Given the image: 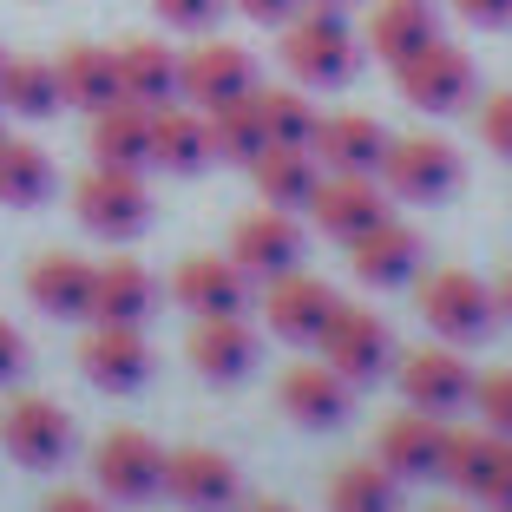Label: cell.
Returning a JSON list of instances; mask_svg holds the SVG:
<instances>
[{"label": "cell", "instance_id": "obj_1", "mask_svg": "<svg viewBox=\"0 0 512 512\" xmlns=\"http://www.w3.org/2000/svg\"><path fill=\"white\" fill-rule=\"evenodd\" d=\"M283 66L296 86H348L362 66V40L348 33L342 7H302L283 20Z\"/></svg>", "mask_w": 512, "mask_h": 512}, {"label": "cell", "instance_id": "obj_2", "mask_svg": "<svg viewBox=\"0 0 512 512\" xmlns=\"http://www.w3.org/2000/svg\"><path fill=\"white\" fill-rule=\"evenodd\" d=\"M73 211L92 237L106 243H132L138 230L151 224V191L138 171H119V165H92L86 178L73 184Z\"/></svg>", "mask_w": 512, "mask_h": 512}, {"label": "cell", "instance_id": "obj_3", "mask_svg": "<svg viewBox=\"0 0 512 512\" xmlns=\"http://www.w3.org/2000/svg\"><path fill=\"white\" fill-rule=\"evenodd\" d=\"M381 184H388V197H407V204H440V197L460 191V151H453L440 132L388 138Z\"/></svg>", "mask_w": 512, "mask_h": 512}, {"label": "cell", "instance_id": "obj_4", "mask_svg": "<svg viewBox=\"0 0 512 512\" xmlns=\"http://www.w3.org/2000/svg\"><path fill=\"white\" fill-rule=\"evenodd\" d=\"M92 480H99L106 499H119V506H145V499L165 493V447L145 427H112L92 447Z\"/></svg>", "mask_w": 512, "mask_h": 512}, {"label": "cell", "instance_id": "obj_5", "mask_svg": "<svg viewBox=\"0 0 512 512\" xmlns=\"http://www.w3.org/2000/svg\"><path fill=\"white\" fill-rule=\"evenodd\" d=\"M394 86H401V99L414 112H460L480 92V73H473V60L453 40H427L421 53H407L394 66Z\"/></svg>", "mask_w": 512, "mask_h": 512}, {"label": "cell", "instance_id": "obj_6", "mask_svg": "<svg viewBox=\"0 0 512 512\" xmlns=\"http://www.w3.org/2000/svg\"><path fill=\"white\" fill-rule=\"evenodd\" d=\"M414 302H421L427 329H434L440 342H480V335L493 329V316H499L493 289H486L473 270H434Z\"/></svg>", "mask_w": 512, "mask_h": 512}, {"label": "cell", "instance_id": "obj_7", "mask_svg": "<svg viewBox=\"0 0 512 512\" xmlns=\"http://www.w3.org/2000/svg\"><path fill=\"white\" fill-rule=\"evenodd\" d=\"M243 92H256V60L237 40H197L178 60V99L184 106L217 112L230 99H243Z\"/></svg>", "mask_w": 512, "mask_h": 512}, {"label": "cell", "instance_id": "obj_8", "mask_svg": "<svg viewBox=\"0 0 512 512\" xmlns=\"http://www.w3.org/2000/svg\"><path fill=\"white\" fill-rule=\"evenodd\" d=\"M335 309H342V296H335L322 276H302V270L270 276V289H263V322H270V335H283V342H296V348H316L322 329L335 322Z\"/></svg>", "mask_w": 512, "mask_h": 512}, {"label": "cell", "instance_id": "obj_9", "mask_svg": "<svg viewBox=\"0 0 512 512\" xmlns=\"http://www.w3.org/2000/svg\"><path fill=\"white\" fill-rule=\"evenodd\" d=\"M0 447L14 453L20 467H60L66 453H73V414L40 394H14V401L0 407Z\"/></svg>", "mask_w": 512, "mask_h": 512}, {"label": "cell", "instance_id": "obj_10", "mask_svg": "<svg viewBox=\"0 0 512 512\" xmlns=\"http://www.w3.org/2000/svg\"><path fill=\"white\" fill-rule=\"evenodd\" d=\"M316 348H322V362H329L335 375H348L355 388H362V381H381V375H388V362H394L388 322H381L375 309H355V302L335 309V322L322 329Z\"/></svg>", "mask_w": 512, "mask_h": 512}, {"label": "cell", "instance_id": "obj_11", "mask_svg": "<svg viewBox=\"0 0 512 512\" xmlns=\"http://www.w3.org/2000/svg\"><path fill=\"white\" fill-rule=\"evenodd\" d=\"M388 184H375V171H329L316 178V197H309V217H316L322 237H342L355 243L362 230H375L388 217Z\"/></svg>", "mask_w": 512, "mask_h": 512}, {"label": "cell", "instance_id": "obj_12", "mask_svg": "<svg viewBox=\"0 0 512 512\" xmlns=\"http://www.w3.org/2000/svg\"><path fill=\"white\" fill-rule=\"evenodd\" d=\"M165 493L184 512H237L243 506V473L217 447H178V453H165Z\"/></svg>", "mask_w": 512, "mask_h": 512}, {"label": "cell", "instance_id": "obj_13", "mask_svg": "<svg viewBox=\"0 0 512 512\" xmlns=\"http://www.w3.org/2000/svg\"><path fill=\"white\" fill-rule=\"evenodd\" d=\"M79 368H86L92 388L106 394H132L151 375V348L138 335V322H92L86 342H79Z\"/></svg>", "mask_w": 512, "mask_h": 512}, {"label": "cell", "instance_id": "obj_14", "mask_svg": "<svg viewBox=\"0 0 512 512\" xmlns=\"http://www.w3.org/2000/svg\"><path fill=\"white\" fill-rule=\"evenodd\" d=\"M401 394L407 407H421V414H460V407L473 401V368L453 355V348H414V355H401Z\"/></svg>", "mask_w": 512, "mask_h": 512}, {"label": "cell", "instance_id": "obj_15", "mask_svg": "<svg viewBox=\"0 0 512 512\" xmlns=\"http://www.w3.org/2000/svg\"><path fill=\"white\" fill-rule=\"evenodd\" d=\"M230 256H237L250 276H283L302 263V224L296 211H276V204H263V211L237 217V230H230Z\"/></svg>", "mask_w": 512, "mask_h": 512}, {"label": "cell", "instance_id": "obj_16", "mask_svg": "<svg viewBox=\"0 0 512 512\" xmlns=\"http://www.w3.org/2000/svg\"><path fill=\"white\" fill-rule=\"evenodd\" d=\"M171 302L191 309V316H243L250 302V270L237 256H191L171 276Z\"/></svg>", "mask_w": 512, "mask_h": 512}, {"label": "cell", "instance_id": "obj_17", "mask_svg": "<svg viewBox=\"0 0 512 512\" xmlns=\"http://www.w3.org/2000/svg\"><path fill=\"white\" fill-rule=\"evenodd\" d=\"M375 460L394 480H440V460H447V421L440 414H394L375 440Z\"/></svg>", "mask_w": 512, "mask_h": 512}, {"label": "cell", "instance_id": "obj_18", "mask_svg": "<svg viewBox=\"0 0 512 512\" xmlns=\"http://www.w3.org/2000/svg\"><path fill=\"white\" fill-rule=\"evenodd\" d=\"M276 401L296 427H342L348 407H355V381L335 375L329 362H296L276 381Z\"/></svg>", "mask_w": 512, "mask_h": 512}, {"label": "cell", "instance_id": "obj_19", "mask_svg": "<svg viewBox=\"0 0 512 512\" xmlns=\"http://www.w3.org/2000/svg\"><path fill=\"white\" fill-rule=\"evenodd\" d=\"M211 119L197 106H184V99H171V106L151 112V165H165L171 178H197V171L211 165Z\"/></svg>", "mask_w": 512, "mask_h": 512}, {"label": "cell", "instance_id": "obj_20", "mask_svg": "<svg viewBox=\"0 0 512 512\" xmlns=\"http://www.w3.org/2000/svg\"><path fill=\"white\" fill-rule=\"evenodd\" d=\"M92 276H99V263H86V256H73V250H46L27 270V296L46 316L79 322V316H92Z\"/></svg>", "mask_w": 512, "mask_h": 512}, {"label": "cell", "instance_id": "obj_21", "mask_svg": "<svg viewBox=\"0 0 512 512\" xmlns=\"http://www.w3.org/2000/svg\"><path fill=\"white\" fill-rule=\"evenodd\" d=\"M184 355L204 381H243L256 368V329L243 316H197Z\"/></svg>", "mask_w": 512, "mask_h": 512}, {"label": "cell", "instance_id": "obj_22", "mask_svg": "<svg viewBox=\"0 0 512 512\" xmlns=\"http://www.w3.org/2000/svg\"><path fill=\"white\" fill-rule=\"evenodd\" d=\"M414 263H421V237L407 224H394V217H381L375 230H362V237L348 243V270L362 276L368 289H394L414 276Z\"/></svg>", "mask_w": 512, "mask_h": 512}, {"label": "cell", "instance_id": "obj_23", "mask_svg": "<svg viewBox=\"0 0 512 512\" xmlns=\"http://www.w3.org/2000/svg\"><path fill=\"white\" fill-rule=\"evenodd\" d=\"M309 151H316L329 171H381V158H388V125L368 119V112H335V119L316 125Z\"/></svg>", "mask_w": 512, "mask_h": 512}, {"label": "cell", "instance_id": "obj_24", "mask_svg": "<svg viewBox=\"0 0 512 512\" xmlns=\"http://www.w3.org/2000/svg\"><path fill=\"white\" fill-rule=\"evenodd\" d=\"M250 178H256V197L276 204V211H309L316 197V151L309 145H263L250 158Z\"/></svg>", "mask_w": 512, "mask_h": 512}, {"label": "cell", "instance_id": "obj_25", "mask_svg": "<svg viewBox=\"0 0 512 512\" xmlns=\"http://www.w3.org/2000/svg\"><path fill=\"white\" fill-rule=\"evenodd\" d=\"M92 165H119V171H145L151 165V112L132 99H112L106 112H92Z\"/></svg>", "mask_w": 512, "mask_h": 512}, {"label": "cell", "instance_id": "obj_26", "mask_svg": "<svg viewBox=\"0 0 512 512\" xmlns=\"http://www.w3.org/2000/svg\"><path fill=\"white\" fill-rule=\"evenodd\" d=\"M53 73H60V99L79 112H106L112 99H125L119 92V53H106V46H66L60 60H53Z\"/></svg>", "mask_w": 512, "mask_h": 512}, {"label": "cell", "instance_id": "obj_27", "mask_svg": "<svg viewBox=\"0 0 512 512\" xmlns=\"http://www.w3.org/2000/svg\"><path fill=\"white\" fill-rule=\"evenodd\" d=\"M158 309V283H151L145 263L132 256H112L92 276V322H145Z\"/></svg>", "mask_w": 512, "mask_h": 512}, {"label": "cell", "instance_id": "obj_28", "mask_svg": "<svg viewBox=\"0 0 512 512\" xmlns=\"http://www.w3.org/2000/svg\"><path fill=\"white\" fill-rule=\"evenodd\" d=\"M427 40H440V20H434V0H381L368 14V46L375 60L401 66L407 53H421Z\"/></svg>", "mask_w": 512, "mask_h": 512}, {"label": "cell", "instance_id": "obj_29", "mask_svg": "<svg viewBox=\"0 0 512 512\" xmlns=\"http://www.w3.org/2000/svg\"><path fill=\"white\" fill-rule=\"evenodd\" d=\"M119 92L132 99V106H145V112L171 106V99H178V53L158 46V40L119 46Z\"/></svg>", "mask_w": 512, "mask_h": 512}, {"label": "cell", "instance_id": "obj_30", "mask_svg": "<svg viewBox=\"0 0 512 512\" xmlns=\"http://www.w3.org/2000/svg\"><path fill=\"white\" fill-rule=\"evenodd\" d=\"M53 197V158H46L33 138H7L0 132V204L33 211Z\"/></svg>", "mask_w": 512, "mask_h": 512}, {"label": "cell", "instance_id": "obj_31", "mask_svg": "<svg viewBox=\"0 0 512 512\" xmlns=\"http://www.w3.org/2000/svg\"><path fill=\"white\" fill-rule=\"evenodd\" d=\"M329 512H401V480L381 460H348L329 480Z\"/></svg>", "mask_w": 512, "mask_h": 512}, {"label": "cell", "instance_id": "obj_32", "mask_svg": "<svg viewBox=\"0 0 512 512\" xmlns=\"http://www.w3.org/2000/svg\"><path fill=\"white\" fill-rule=\"evenodd\" d=\"M211 119V151L224 158V165H250L256 151L270 145V132H263V112H256V92H243V99H230V106L204 112Z\"/></svg>", "mask_w": 512, "mask_h": 512}, {"label": "cell", "instance_id": "obj_33", "mask_svg": "<svg viewBox=\"0 0 512 512\" xmlns=\"http://www.w3.org/2000/svg\"><path fill=\"white\" fill-rule=\"evenodd\" d=\"M0 106L20 112V119H53V112L66 106L53 60H7V79H0Z\"/></svg>", "mask_w": 512, "mask_h": 512}, {"label": "cell", "instance_id": "obj_34", "mask_svg": "<svg viewBox=\"0 0 512 512\" xmlns=\"http://www.w3.org/2000/svg\"><path fill=\"white\" fill-rule=\"evenodd\" d=\"M256 112H263V132H270V145H309L322 125V112L309 106V92H289V86H256Z\"/></svg>", "mask_w": 512, "mask_h": 512}, {"label": "cell", "instance_id": "obj_35", "mask_svg": "<svg viewBox=\"0 0 512 512\" xmlns=\"http://www.w3.org/2000/svg\"><path fill=\"white\" fill-rule=\"evenodd\" d=\"M473 401H480V427H493V434L512 440V368L480 375V381H473Z\"/></svg>", "mask_w": 512, "mask_h": 512}, {"label": "cell", "instance_id": "obj_36", "mask_svg": "<svg viewBox=\"0 0 512 512\" xmlns=\"http://www.w3.org/2000/svg\"><path fill=\"white\" fill-rule=\"evenodd\" d=\"M473 499H480V506H493V512H512V440H506V434L493 440V460H486Z\"/></svg>", "mask_w": 512, "mask_h": 512}, {"label": "cell", "instance_id": "obj_37", "mask_svg": "<svg viewBox=\"0 0 512 512\" xmlns=\"http://www.w3.org/2000/svg\"><path fill=\"white\" fill-rule=\"evenodd\" d=\"M230 0H151V14L165 20V27H178V33H204V27H217V14H224Z\"/></svg>", "mask_w": 512, "mask_h": 512}, {"label": "cell", "instance_id": "obj_38", "mask_svg": "<svg viewBox=\"0 0 512 512\" xmlns=\"http://www.w3.org/2000/svg\"><path fill=\"white\" fill-rule=\"evenodd\" d=\"M480 138L499 151V158H512V92H493L480 106Z\"/></svg>", "mask_w": 512, "mask_h": 512}, {"label": "cell", "instance_id": "obj_39", "mask_svg": "<svg viewBox=\"0 0 512 512\" xmlns=\"http://www.w3.org/2000/svg\"><path fill=\"white\" fill-rule=\"evenodd\" d=\"M243 20H256V27H283V20H296L309 0H230Z\"/></svg>", "mask_w": 512, "mask_h": 512}, {"label": "cell", "instance_id": "obj_40", "mask_svg": "<svg viewBox=\"0 0 512 512\" xmlns=\"http://www.w3.org/2000/svg\"><path fill=\"white\" fill-rule=\"evenodd\" d=\"M20 368H27V335H20L14 322L0 316V388H7V381H14Z\"/></svg>", "mask_w": 512, "mask_h": 512}, {"label": "cell", "instance_id": "obj_41", "mask_svg": "<svg viewBox=\"0 0 512 512\" xmlns=\"http://www.w3.org/2000/svg\"><path fill=\"white\" fill-rule=\"evenodd\" d=\"M453 14L473 20V27H506V20H512V0H453Z\"/></svg>", "mask_w": 512, "mask_h": 512}, {"label": "cell", "instance_id": "obj_42", "mask_svg": "<svg viewBox=\"0 0 512 512\" xmlns=\"http://www.w3.org/2000/svg\"><path fill=\"white\" fill-rule=\"evenodd\" d=\"M40 512H106L92 493H73V486H60V493H46V506Z\"/></svg>", "mask_w": 512, "mask_h": 512}, {"label": "cell", "instance_id": "obj_43", "mask_svg": "<svg viewBox=\"0 0 512 512\" xmlns=\"http://www.w3.org/2000/svg\"><path fill=\"white\" fill-rule=\"evenodd\" d=\"M237 512H296L289 499H250V506H237Z\"/></svg>", "mask_w": 512, "mask_h": 512}, {"label": "cell", "instance_id": "obj_44", "mask_svg": "<svg viewBox=\"0 0 512 512\" xmlns=\"http://www.w3.org/2000/svg\"><path fill=\"white\" fill-rule=\"evenodd\" d=\"M493 302H499V316H512V276H506V283L493 289Z\"/></svg>", "mask_w": 512, "mask_h": 512}, {"label": "cell", "instance_id": "obj_45", "mask_svg": "<svg viewBox=\"0 0 512 512\" xmlns=\"http://www.w3.org/2000/svg\"><path fill=\"white\" fill-rule=\"evenodd\" d=\"M309 7H348V0H309Z\"/></svg>", "mask_w": 512, "mask_h": 512}, {"label": "cell", "instance_id": "obj_46", "mask_svg": "<svg viewBox=\"0 0 512 512\" xmlns=\"http://www.w3.org/2000/svg\"><path fill=\"white\" fill-rule=\"evenodd\" d=\"M0 79H7V53H0Z\"/></svg>", "mask_w": 512, "mask_h": 512}, {"label": "cell", "instance_id": "obj_47", "mask_svg": "<svg viewBox=\"0 0 512 512\" xmlns=\"http://www.w3.org/2000/svg\"><path fill=\"white\" fill-rule=\"evenodd\" d=\"M434 512H460V506H434Z\"/></svg>", "mask_w": 512, "mask_h": 512}]
</instances>
